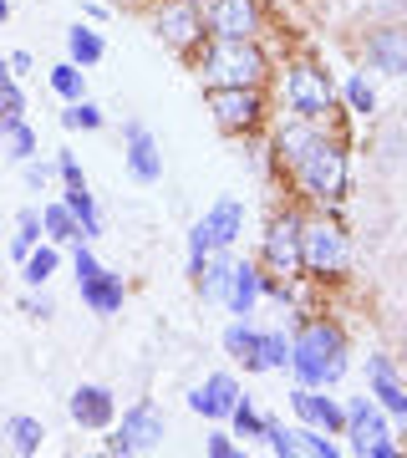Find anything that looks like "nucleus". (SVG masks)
I'll return each instance as SVG.
<instances>
[{"instance_id":"nucleus-39","label":"nucleus","mask_w":407,"mask_h":458,"mask_svg":"<svg viewBox=\"0 0 407 458\" xmlns=\"http://www.w3.org/2000/svg\"><path fill=\"white\" fill-rule=\"evenodd\" d=\"M51 174H56V164H36V158H26V183H31V189H47Z\"/></svg>"},{"instance_id":"nucleus-15","label":"nucleus","mask_w":407,"mask_h":458,"mask_svg":"<svg viewBox=\"0 0 407 458\" xmlns=\"http://www.w3.org/2000/svg\"><path fill=\"white\" fill-rule=\"evenodd\" d=\"M367 382H372L377 403H382V408H387L392 418L407 428V387L397 382V372H392L387 357H367Z\"/></svg>"},{"instance_id":"nucleus-41","label":"nucleus","mask_w":407,"mask_h":458,"mask_svg":"<svg viewBox=\"0 0 407 458\" xmlns=\"http://www.w3.org/2000/svg\"><path fill=\"white\" fill-rule=\"evenodd\" d=\"M240 448L229 443V433H209V458H234Z\"/></svg>"},{"instance_id":"nucleus-27","label":"nucleus","mask_w":407,"mask_h":458,"mask_svg":"<svg viewBox=\"0 0 407 458\" xmlns=\"http://www.w3.org/2000/svg\"><path fill=\"white\" fill-rule=\"evenodd\" d=\"M47 229H41V209H21V219H16V240H11V255L16 260H26L36 250V240H41Z\"/></svg>"},{"instance_id":"nucleus-45","label":"nucleus","mask_w":407,"mask_h":458,"mask_svg":"<svg viewBox=\"0 0 407 458\" xmlns=\"http://www.w3.org/2000/svg\"><path fill=\"white\" fill-rule=\"evenodd\" d=\"M5 77H11V72H5V62H0V82H5Z\"/></svg>"},{"instance_id":"nucleus-40","label":"nucleus","mask_w":407,"mask_h":458,"mask_svg":"<svg viewBox=\"0 0 407 458\" xmlns=\"http://www.w3.org/2000/svg\"><path fill=\"white\" fill-rule=\"evenodd\" d=\"M56 174H62L66 183H87V179H81V164L72 158V153H56Z\"/></svg>"},{"instance_id":"nucleus-30","label":"nucleus","mask_w":407,"mask_h":458,"mask_svg":"<svg viewBox=\"0 0 407 458\" xmlns=\"http://www.w3.org/2000/svg\"><path fill=\"white\" fill-rule=\"evenodd\" d=\"M21 276H26V285H47V280L56 276V250H51V245L31 250V255H26V270H21Z\"/></svg>"},{"instance_id":"nucleus-29","label":"nucleus","mask_w":407,"mask_h":458,"mask_svg":"<svg viewBox=\"0 0 407 458\" xmlns=\"http://www.w3.org/2000/svg\"><path fill=\"white\" fill-rule=\"evenodd\" d=\"M0 138H5V153H11L16 164H26V158H36V132L26 128V117H21V123H11V128L0 132Z\"/></svg>"},{"instance_id":"nucleus-12","label":"nucleus","mask_w":407,"mask_h":458,"mask_svg":"<svg viewBox=\"0 0 407 458\" xmlns=\"http://www.w3.org/2000/svg\"><path fill=\"white\" fill-rule=\"evenodd\" d=\"M158 36L168 41V47L189 51L204 36V16H199V5H189V0H168L158 11Z\"/></svg>"},{"instance_id":"nucleus-17","label":"nucleus","mask_w":407,"mask_h":458,"mask_svg":"<svg viewBox=\"0 0 407 458\" xmlns=\"http://www.w3.org/2000/svg\"><path fill=\"white\" fill-rule=\"evenodd\" d=\"M225 301L234 316H250L255 311V301H260V270L255 265H229V280H225Z\"/></svg>"},{"instance_id":"nucleus-2","label":"nucleus","mask_w":407,"mask_h":458,"mask_svg":"<svg viewBox=\"0 0 407 458\" xmlns=\"http://www.w3.org/2000/svg\"><path fill=\"white\" fill-rule=\"evenodd\" d=\"M209 82L219 87H260L265 82V51L255 41H234V36H214V47L204 51V66H199Z\"/></svg>"},{"instance_id":"nucleus-9","label":"nucleus","mask_w":407,"mask_h":458,"mask_svg":"<svg viewBox=\"0 0 407 458\" xmlns=\"http://www.w3.org/2000/svg\"><path fill=\"white\" fill-rule=\"evenodd\" d=\"M367 62L387 77H407V21H387L367 36Z\"/></svg>"},{"instance_id":"nucleus-25","label":"nucleus","mask_w":407,"mask_h":458,"mask_svg":"<svg viewBox=\"0 0 407 458\" xmlns=\"http://www.w3.org/2000/svg\"><path fill=\"white\" fill-rule=\"evenodd\" d=\"M102 51H107V47H102L98 31H87V26H72V31H66V56H72L77 66H98Z\"/></svg>"},{"instance_id":"nucleus-1","label":"nucleus","mask_w":407,"mask_h":458,"mask_svg":"<svg viewBox=\"0 0 407 458\" xmlns=\"http://www.w3.org/2000/svg\"><path fill=\"white\" fill-rule=\"evenodd\" d=\"M291 372L301 377V387H326L346 372V336L326 321H310L291 342Z\"/></svg>"},{"instance_id":"nucleus-18","label":"nucleus","mask_w":407,"mask_h":458,"mask_svg":"<svg viewBox=\"0 0 407 458\" xmlns=\"http://www.w3.org/2000/svg\"><path fill=\"white\" fill-rule=\"evenodd\" d=\"M291 403H295V412H301L306 423L326 428V433H342V428H346V412L336 408L331 397H321L316 387H295V393H291Z\"/></svg>"},{"instance_id":"nucleus-14","label":"nucleus","mask_w":407,"mask_h":458,"mask_svg":"<svg viewBox=\"0 0 407 458\" xmlns=\"http://www.w3.org/2000/svg\"><path fill=\"white\" fill-rule=\"evenodd\" d=\"M234 403H240V382H234L229 372H214L204 387H194V393H189V408L204 412V418H229V412H234Z\"/></svg>"},{"instance_id":"nucleus-42","label":"nucleus","mask_w":407,"mask_h":458,"mask_svg":"<svg viewBox=\"0 0 407 458\" xmlns=\"http://www.w3.org/2000/svg\"><path fill=\"white\" fill-rule=\"evenodd\" d=\"M26 316H41V321H47V316H51V301H26Z\"/></svg>"},{"instance_id":"nucleus-3","label":"nucleus","mask_w":407,"mask_h":458,"mask_svg":"<svg viewBox=\"0 0 407 458\" xmlns=\"http://www.w3.org/2000/svg\"><path fill=\"white\" fill-rule=\"evenodd\" d=\"M301 183H306L310 199H342L346 194V153L336 143H310V153L301 158Z\"/></svg>"},{"instance_id":"nucleus-44","label":"nucleus","mask_w":407,"mask_h":458,"mask_svg":"<svg viewBox=\"0 0 407 458\" xmlns=\"http://www.w3.org/2000/svg\"><path fill=\"white\" fill-rule=\"evenodd\" d=\"M5 16H11V5H5V0H0V21H5Z\"/></svg>"},{"instance_id":"nucleus-16","label":"nucleus","mask_w":407,"mask_h":458,"mask_svg":"<svg viewBox=\"0 0 407 458\" xmlns=\"http://www.w3.org/2000/svg\"><path fill=\"white\" fill-rule=\"evenodd\" d=\"M199 225H204V234H209L214 250H229L234 240H240V229H244V204L240 199H219Z\"/></svg>"},{"instance_id":"nucleus-26","label":"nucleus","mask_w":407,"mask_h":458,"mask_svg":"<svg viewBox=\"0 0 407 458\" xmlns=\"http://www.w3.org/2000/svg\"><path fill=\"white\" fill-rule=\"evenodd\" d=\"M5 438H11V448H16V454H41V438H47V428L36 423V418H11V423H5Z\"/></svg>"},{"instance_id":"nucleus-46","label":"nucleus","mask_w":407,"mask_h":458,"mask_svg":"<svg viewBox=\"0 0 407 458\" xmlns=\"http://www.w3.org/2000/svg\"><path fill=\"white\" fill-rule=\"evenodd\" d=\"M189 5H199V0H189Z\"/></svg>"},{"instance_id":"nucleus-37","label":"nucleus","mask_w":407,"mask_h":458,"mask_svg":"<svg viewBox=\"0 0 407 458\" xmlns=\"http://www.w3.org/2000/svg\"><path fill=\"white\" fill-rule=\"evenodd\" d=\"M229 418H234V428H240V438H260V433H265V418L250 408V403H234Z\"/></svg>"},{"instance_id":"nucleus-34","label":"nucleus","mask_w":407,"mask_h":458,"mask_svg":"<svg viewBox=\"0 0 407 458\" xmlns=\"http://www.w3.org/2000/svg\"><path fill=\"white\" fill-rule=\"evenodd\" d=\"M21 113H26V98H21V87L5 77V82H0V132L11 128V123H21Z\"/></svg>"},{"instance_id":"nucleus-36","label":"nucleus","mask_w":407,"mask_h":458,"mask_svg":"<svg viewBox=\"0 0 407 458\" xmlns=\"http://www.w3.org/2000/svg\"><path fill=\"white\" fill-rule=\"evenodd\" d=\"M260 438H270V454L295 458V433H291V428H280L276 418H265V433H260Z\"/></svg>"},{"instance_id":"nucleus-5","label":"nucleus","mask_w":407,"mask_h":458,"mask_svg":"<svg viewBox=\"0 0 407 458\" xmlns=\"http://www.w3.org/2000/svg\"><path fill=\"white\" fill-rule=\"evenodd\" d=\"M265 265L276 276H301L306 270V225L295 214L270 225V234H265Z\"/></svg>"},{"instance_id":"nucleus-8","label":"nucleus","mask_w":407,"mask_h":458,"mask_svg":"<svg viewBox=\"0 0 407 458\" xmlns=\"http://www.w3.org/2000/svg\"><path fill=\"white\" fill-rule=\"evenodd\" d=\"M209 36H234V41H255L260 31V5L255 0H209Z\"/></svg>"},{"instance_id":"nucleus-6","label":"nucleus","mask_w":407,"mask_h":458,"mask_svg":"<svg viewBox=\"0 0 407 458\" xmlns=\"http://www.w3.org/2000/svg\"><path fill=\"white\" fill-rule=\"evenodd\" d=\"M163 443V418L153 403H138V408L123 412V428H117L113 438H107V454H148V448H158Z\"/></svg>"},{"instance_id":"nucleus-11","label":"nucleus","mask_w":407,"mask_h":458,"mask_svg":"<svg viewBox=\"0 0 407 458\" xmlns=\"http://www.w3.org/2000/svg\"><path fill=\"white\" fill-rule=\"evenodd\" d=\"M123 138H128V174L138 183H158L163 179V153L153 143V132L143 123H123Z\"/></svg>"},{"instance_id":"nucleus-28","label":"nucleus","mask_w":407,"mask_h":458,"mask_svg":"<svg viewBox=\"0 0 407 458\" xmlns=\"http://www.w3.org/2000/svg\"><path fill=\"white\" fill-rule=\"evenodd\" d=\"M291 367V342L280 331H260V372H285Z\"/></svg>"},{"instance_id":"nucleus-20","label":"nucleus","mask_w":407,"mask_h":458,"mask_svg":"<svg viewBox=\"0 0 407 458\" xmlns=\"http://www.w3.org/2000/svg\"><path fill=\"white\" fill-rule=\"evenodd\" d=\"M77 285H81V301H87L98 316L123 311V276H113V270H98L92 280H77Z\"/></svg>"},{"instance_id":"nucleus-43","label":"nucleus","mask_w":407,"mask_h":458,"mask_svg":"<svg viewBox=\"0 0 407 458\" xmlns=\"http://www.w3.org/2000/svg\"><path fill=\"white\" fill-rule=\"evenodd\" d=\"M5 66H11V72H31V56H26V51H16V56H11Z\"/></svg>"},{"instance_id":"nucleus-7","label":"nucleus","mask_w":407,"mask_h":458,"mask_svg":"<svg viewBox=\"0 0 407 458\" xmlns=\"http://www.w3.org/2000/svg\"><path fill=\"white\" fill-rule=\"evenodd\" d=\"M285 102H291V113L306 117V123L326 117L331 113V82H326V72H316V66H291V77H285Z\"/></svg>"},{"instance_id":"nucleus-19","label":"nucleus","mask_w":407,"mask_h":458,"mask_svg":"<svg viewBox=\"0 0 407 458\" xmlns=\"http://www.w3.org/2000/svg\"><path fill=\"white\" fill-rule=\"evenodd\" d=\"M346 428H352V448H357V454H367L377 438H387V423H382V412H377L367 397H357V403L346 408Z\"/></svg>"},{"instance_id":"nucleus-24","label":"nucleus","mask_w":407,"mask_h":458,"mask_svg":"<svg viewBox=\"0 0 407 458\" xmlns=\"http://www.w3.org/2000/svg\"><path fill=\"white\" fill-rule=\"evenodd\" d=\"M41 229L51 234V245H77L81 240V229H77V219H72L66 204H47L41 209Z\"/></svg>"},{"instance_id":"nucleus-13","label":"nucleus","mask_w":407,"mask_h":458,"mask_svg":"<svg viewBox=\"0 0 407 458\" xmlns=\"http://www.w3.org/2000/svg\"><path fill=\"white\" fill-rule=\"evenodd\" d=\"M66 412H72V423H77V428H113L117 403H113V393H107V387L87 382V387H77V393H72Z\"/></svg>"},{"instance_id":"nucleus-35","label":"nucleus","mask_w":407,"mask_h":458,"mask_svg":"<svg viewBox=\"0 0 407 458\" xmlns=\"http://www.w3.org/2000/svg\"><path fill=\"white\" fill-rule=\"evenodd\" d=\"M62 123H66V128H81V132H98V128H102V113H98L87 98H77V102L62 113Z\"/></svg>"},{"instance_id":"nucleus-10","label":"nucleus","mask_w":407,"mask_h":458,"mask_svg":"<svg viewBox=\"0 0 407 458\" xmlns=\"http://www.w3.org/2000/svg\"><path fill=\"white\" fill-rule=\"evenodd\" d=\"M306 270H316V276L346 270V240H342L336 225H310L306 229Z\"/></svg>"},{"instance_id":"nucleus-32","label":"nucleus","mask_w":407,"mask_h":458,"mask_svg":"<svg viewBox=\"0 0 407 458\" xmlns=\"http://www.w3.org/2000/svg\"><path fill=\"white\" fill-rule=\"evenodd\" d=\"M51 92L66 102H77L81 98V66L77 62H62V66H51Z\"/></svg>"},{"instance_id":"nucleus-4","label":"nucleus","mask_w":407,"mask_h":458,"mask_svg":"<svg viewBox=\"0 0 407 458\" xmlns=\"http://www.w3.org/2000/svg\"><path fill=\"white\" fill-rule=\"evenodd\" d=\"M209 113L214 123L225 132H244V128H255L265 113V102H260V87H209Z\"/></svg>"},{"instance_id":"nucleus-21","label":"nucleus","mask_w":407,"mask_h":458,"mask_svg":"<svg viewBox=\"0 0 407 458\" xmlns=\"http://www.w3.org/2000/svg\"><path fill=\"white\" fill-rule=\"evenodd\" d=\"M66 209H72V219H77L81 240H98L102 234V219H98V204H92V194H87V183H66Z\"/></svg>"},{"instance_id":"nucleus-33","label":"nucleus","mask_w":407,"mask_h":458,"mask_svg":"<svg viewBox=\"0 0 407 458\" xmlns=\"http://www.w3.org/2000/svg\"><path fill=\"white\" fill-rule=\"evenodd\" d=\"M295 433V454H316V458H336V443L326 438L321 428H291Z\"/></svg>"},{"instance_id":"nucleus-22","label":"nucleus","mask_w":407,"mask_h":458,"mask_svg":"<svg viewBox=\"0 0 407 458\" xmlns=\"http://www.w3.org/2000/svg\"><path fill=\"white\" fill-rule=\"evenodd\" d=\"M310 143H316V128H310L306 117H295L291 128L276 132V153L285 158V164H301V158L310 153Z\"/></svg>"},{"instance_id":"nucleus-31","label":"nucleus","mask_w":407,"mask_h":458,"mask_svg":"<svg viewBox=\"0 0 407 458\" xmlns=\"http://www.w3.org/2000/svg\"><path fill=\"white\" fill-rule=\"evenodd\" d=\"M225 280H229V260H225V255L204 260V270H199V291H204V301H219V295H225Z\"/></svg>"},{"instance_id":"nucleus-38","label":"nucleus","mask_w":407,"mask_h":458,"mask_svg":"<svg viewBox=\"0 0 407 458\" xmlns=\"http://www.w3.org/2000/svg\"><path fill=\"white\" fill-rule=\"evenodd\" d=\"M346 102H352V107H357V113H372V107H377L372 87L361 82V77H352V82H346Z\"/></svg>"},{"instance_id":"nucleus-23","label":"nucleus","mask_w":407,"mask_h":458,"mask_svg":"<svg viewBox=\"0 0 407 458\" xmlns=\"http://www.w3.org/2000/svg\"><path fill=\"white\" fill-rule=\"evenodd\" d=\"M225 352H229V357H240L250 372H260V331L244 327V316L225 331Z\"/></svg>"}]
</instances>
